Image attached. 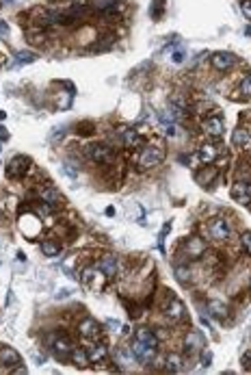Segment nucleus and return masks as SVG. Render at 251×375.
<instances>
[{"mask_svg": "<svg viewBox=\"0 0 251 375\" xmlns=\"http://www.w3.org/2000/svg\"><path fill=\"white\" fill-rule=\"evenodd\" d=\"M85 157L89 161L98 163V165H106V163L113 161L115 152H113V148H110V145L102 143V141H94V143H89L87 148H85Z\"/></svg>", "mask_w": 251, "mask_h": 375, "instance_id": "nucleus-1", "label": "nucleus"}, {"mask_svg": "<svg viewBox=\"0 0 251 375\" xmlns=\"http://www.w3.org/2000/svg\"><path fill=\"white\" fill-rule=\"evenodd\" d=\"M163 161V150L158 148V145H147L139 152V159H136V165L139 169H154L161 165Z\"/></svg>", "mask_w": 251, "mask_h": 375, "instance_id": "nucleus-2", "label": "nucleus"}, {"mask_svg": "<svg viewBox=\"0 0 251 375\" xmlns=\"http://www.w3.org/2000/svg\"><path fill=\"white\" fill-rule=\"evenodd\" d=\"M208 234L215 241H225V239H230V234H232V226H230L227 219L215 217V219H210V222H208Z\"/></svg>", "mask_w": 251, "mask_h": 375, "instance_id": "nucleus-3", "label": "nucleus"}, {"mask_svg": "<svg viewBox=\"0 0 251 375\" xmlns=\"http://www.w3.org/2000/svg\"><path fill=\"white\" fill-rule=\"evenodd\" d=\"M130 349H132V356H134V360L136 362H141V364H147V362H154L156 360V349L158 347H150V345H145V343H141V341H132V345H130Z\"/></svg>", "mask_w": 251, "mask_h": 375, "instance_id": "nucleus-4", "label": "nucleus"}, {"mask_svg": "<svg viewBox=\"0 0 251 375\" xmlns=\"http://www.w3.org/2000/svg\"><path fill=\"white\" fill-rule=\"evenodd\" d=\"M201 130L206 133L208 137H221V135H223V130H225V126H223L221 115H208V117H203V122H201Z\"/></svg>", "mask_w": 251, "mask_h": 375, "instance_id": "nucleus-5", "label": "nucleus"}, {"mask_svg": "<svg viewBox=\"0 0 251 375\" xmlns=\"http://www.w3.org/2000/svg\"><path fill=\"white\" fill-rule=\"evenodd\" d=\"M29 165H31V159L29 157H15L11 163L7 165V173H9V178H20V176H24L26 173V169H29Z\"/></svg>", "mask_w": 251, "mask_h": 375, "instance_id": "nucleus-6", "label": "nucleus"}, {"mask_svg": "<svg viewBox=\"0 0 251 375\" xmlns=\"http://www.w3.org/2000/svg\"><path fill=\"white\" fill-rule=\"evenodd\" d=\"M184 250H187V254L191 256V258H201L203 254H206V250H208V245L203 243V239H199V236H189L187 239V243H184Z\"/></svg>", "mask_w": 251, "mask_h": 375, "instance_id": "nucleus-7", "label": "nucleus"}, {"mask_svg": "<svg viewBox=\"0 0 251 375\" xmlns=\"http://www.w3.org/2000/svg\"><path fill=\"white\" fill-rule=\"evenodd\" d=\"M165 315L169 317L171 321H182V319L187 317V308H184V304L178 297H171L169 304L165 306Z\"/></svg>", "mask_w": 251, "mask_h": 375, "instance_id": "nucleus-8", "label": "nucleus"}, {"mask_svg": "<svg viewBox=\"0 0 251 375\" xmlns=\"http://www.w3.org/2000/svg\"><path fill=\"white\" fill-rule=\"evenodd\" d=\"M234 54L232 52H215L210 57V65L215 68V70H219V72H225V70H230L232 65H234Z\"/></svg>", "mask_w": 251, "mask_h": 375, "instance_id": "nucleus-9", "label": "nucleus"}, {"mask_svg": "<svg viewBox=\"0 0 251 375\" xmlns=\"http://www.w3.org/2000/svg\"><path fill=\"white\" fill-rule=\"evenodd\" d=\"M197 157H199L201 163H206V165H212V163L219 159V148H217V145L212 143V141H206V143L199 145Z\"/></svg>", "mask_w": 251, "mask_h": 375, "instance_id": "nucleus-10", "label": "nucleus"}, {"mask_svg": "<svg viewBox=\"0 0 251 375\" xmlns=\"http://www.w3.org/2000/svg\"><path fill=\"white\" fill-rule=\"evenodd\" d=\"M87 356H89V362L91 364H100L108 358V347L104 343H91L87 347Z\"/></svg>", "mask_w": 251, "mask_h": 375, "instance_id": "nucleus-11", "label": "nucleus"}, {"mask_svg": "<svg viewBox=\"0 0 251 375\" xmlns=\"http://www.w3.org/2000/svg\"><path fill=\"white\" fill-rule=\"evenodd\" d=\"M35 24L39 26V29H48L52 24H59V13L54 11H48V9H37L35 11Z\"/></svg>", "mask_w": 251, "mask_h": 375, "instance_id": "nucleus-12", "label": "nucleus"}, {"mask_svg": "<svg viewBox=\"0 0 251 375\" xmlns=\"http://www.w3.org/2000/svg\"><path fill=\"white\" fill-rule=\"evenodd\" d=\"M20 354H17L13 347H0V364H3V367H7V369H13L15 364H20Z\"/></svg>", "mask_w": 251, "mask_h": 375, "instance_id": "nucleus-13", "label": "nucleus"}, {"mask_svg": "<svg viewBox=\"0 0 251 375\" xmlns=\"http://www.w3.org/2000/svg\"><path fill=\"white\" fill-rule=\"evenodd\" d=\"M230 193H232V197H234L238 204L251 206V195H249V191H247V182H234Z\"/></svg>", "mask_w": 251, "mask_h": 375, "instance_id": "nucleus-14", "label": "nucleus"}, {"mask_svg": "<svg viewBox=\"0 0 251 375\" xmlns=\"http://www.w3.org/2000/svg\"><path fill=\"white\" fill-rule=\"evenodd\" d=\"M78 332H80V336H85V338H96L100 334V323L96 321V319L85 317L78 323Z\"/></svg>", "mask_w": 251, "mask_h": 375, "instance_id": "nucleus-15", "label": "nucleus"}, {"mask_svg": "<svg viewBox=\"0 0 251 375\" xmlns=\"http://www.w3.org/2000/svg\"><path fill=\"white\" fill-rule=\"evenodd\" d=\"M98 269L104 273L108 280L115 278V276H117V258H115V256H104V258H100Z\"/></svg>", "mask_w": 251, "mask_h": 375, "instance_id": "nucleus-16", "label": "nucleus"}, {"mask_svg": "<svg viewBox=\"0 0 251 375\" xmlns=\"http://www.w3.org/2000/svg\"><path fill=\"white\" fill-rule=\"evenodd\" d=\"M52 347H54V356H59L61 360H63L67 354H72V349H74V345H72L65 336H54Z\"/></svg>", "mask_w": 251, "mask_h": 375, "instance_id": "nucleus-17", "label": "nucleus"}, {"mask_svg": "<svg viewBox=\"0 0 251 375\" xmlns=\"http://www.w3.org/2000/svg\"><path fill=\"white\" fill-rule=\"evenodd\" d=\"M215 178H217V169L212 167V165L201 167L197 173H195V180H197L201 187H210V185H212V180H215Z\"/></svg>", "mask_w": 251, "mask_h": 375, "instance_id": "nucleus-18", "label": "nucleus"}, {"mask_svg": "<svg viewBox=\"0 0 251 375\" xmlns=\"http://www.w3.org/2000/svg\"><path fill=\"white\" fill-rule=\"evenodd\" d=\"M39 197H41V202H48V204H57L59 202V191H57V187H52V185H43V187H39Z\"/></svg>", "mask_w": 251, "mask_h": 375, "instance_id": "nucleus-19", "label": "nucleus"}, {"mask_svg": "<svg viewBox=\"0 0 251 375\" xmlns=\"http://www.w3.org/2000/svg\"><path fill=\"white\" fill-rule=\"evenodd\" d=\"M70 358L80 369H85V367H89V364H91L89 362V356H87V349H82V347H74L72 354H70Z\"/></svg>", "mask_w": 251, "mask_h": 375, "instance_id": "nucleus-20", "label": "nucleus"}, {"mask_svg": "<svg viewBox=\"0 0 251 375\" xmlns=\"http://www.w3.org/2000/svg\"><path fill=\"white\" fill-rule=\"evenodd\" d=\"M134 338H136V341H141V343H145V345H150V347H158V336L150 330V327H139Z\"/></svg>", "mask_w": 251, "mask_h": 375, "instance_id": "nucleus-21", "label": "nucleus"}, {"mask_svg": "<svg viewBox=\"0 0 251 375\" xmlns=\"http://www.w3.org/2000/svg\"><path fill=\"white\" fill-rule=\"evenodd\" d=\"M184 347L191 351L195 347H203V336L199 330H189L187 332V338H184Z\"/></svg>", "mask_w": 251, "mask_h": 375, "instance_id": "nucleus-22", "label": "nucleus"}, {"mask_svg": "<svg viewBox=\"0 0 251 375\" xmlns=\"http://www.w3.org/2000/svg\"><path fill=\"white\" fill-rule=\"evenodd\" d=\"M61 243L59 241H54V239H45L43 243H41V254L43 256H48V258H54V256H59L61 254Z\"/></svg>", "mask_w": 251, "mask_h": 375, "instance_id": "nucleus-23", "label": "nucleus"}, {"mask_svg": "<svg viewBox=\"0 0 251 375\" xmlns=\"http://www.w3.org/2000/svg\"><path fill=\"white\" fill-rule=\"evenodd\" d=\"M165 369L169 373H178L182 371V356L180 354H169L165 358Z\"/></svg>", "mask_w": 251, "mask_h": 375, "instance_id": "nucleus-24", "label": "nucleus"}, {"mask_svg": "<svg viewBox=\"0 0 251 375\" xmlns=\"http://www.w3.org/2000/svg\"><path fill=\"white\" fill-rule=\"evenodd\" d=\"M175 278H178V282H182V284H189L191 282V278H193V271H191V267L189 264H175Z\"/></svg>", "mask_w": 251, "mask_h": 375, "instance_id": "nucleus-25", "label": "nucleus"}, {"mask_svg": "<svg viewBox=\"0 0 251 375\" xmlns=\"http://www.w3.org/2000/svg\"><path fill=\"white\" fill-rule=\"evenodd\" d=\"M139 141H141V137H139V133L134 130V128H126V130L122 133V143L126 145V148H134Z\"/></svg>", "mask_w": 251, "mask_h": 375, "instance_id": "nucleus-26", "label": "nucleus"}, {"mask_svg": "<svg viewBox=\"0 0 251 375\" xmlns=\"http://www.w3.org/2000/svg\"><path fill=\"white\" fill-rule=\"evenodd\" d=\"M115 7H117V0H94V3H91V9L100 11V13H108V11H113Z\"/></svg>", "mask_w": 251, "mask_h": 375, "instance_id": "nucleus-27", "label": "nucleus"}, {"mask_svg": "<svg viewBox=\"0 0 251 375\" xmlns=\"http://www.w3.org/2000/svg\"><path fill=\"white\" fill-rule=\"evenodd\" d=\"M208 310H210V315H215V317H225L227 315V306L223 304L221 299H210L208 301Z\"/></svg>", "mask_w": 251, "mask_h": 375, "instance_id": "nucleus-28", "label": "nucleus"}, {"mask_svg": "<svg viewBox=\"0 0 251 375\" xmlns=\"http://www.w3.org/2000/svg\"><path fill=\"white\" fill-rule=\"evenodd\" d=\"M232 141H234L238 148H245V145L249 143V133L245 130V128H236V130L232 133Z\"/></svg>", "mask_w": 251, "mask_h": 375, "instance_id": "nucleus-29", "label": "nucleus"}, {"mask_svg": "<svg viewBox=\"0 0 251 375\" xmlns=\"http://www.w3.org/2000/svg\"><path fill=\"white\" fill-rule=\"evenodd\" d=\"M15 61L22 63V65H26V63H35L37 61V54L31 52V50H20V52H15Z\"/></svg>", "mask_w": 251, "mask_h": 375, "instance_id": "nucleus-30", "label": "nucleus"}, {"mask_svg": "<svg viewBox=\"0 0 251 375\" xmlns=\"http://www.w3.org/2000/svg\"><path fill=\"white\" fill-rule=\"evenodd\" d=\"M26 41L29 43H33V46H43L45 43V33H29L26 35Z\"/></svg>", "mask_w": 251, "mask_h": 375, "instance_id": "nucleus-31", "label": "nucleus"}, {"mask_svg": "<svg viewBox=\"0 0 251 375\" xmlns=\"http://www.w3.org/2000/svg\"><path fill=\"white\" fill-rule=\"evenodd\" d=\"M150 13H152V17L154 20H158L163 13H165V0H154L152 3V9H150Z\"/></svg>", "mask_w": 251, "mask_h": 375, "instance_id": "nucleus-32", "label": "nucleus"}, {"mask_svg": "<svg viewBox=\"0 0 251 375\" xmlns=\"http://www.w3.org/2000/svg\"><path fill=\"white\" fill-rule=\"evenodd\" d=\"M94 276H96V269L94 267H87L85 271H82V278L80 280H82V284H85L87 289L91 286V280H94Z\"/></svg>", "mask_w": 251, "mask_h": 375, "instance_id": "nucleus-33", "label": "nucleus"}, {"mask_svg": "<svg viewBox=\"0 0 251 375\" xmlns=\"http://www.w3.org/2000/svg\"><path fill=\"white\" fill-rule=\"evenodd\" d=\"M240 91H243V96H251V72L243 78V83H240Z\"/></svg>", "mask_w": 251, "mask_h": 375, "instance_id": "nucleus-34", "label": "nucleus"}, {"mask_svg": "<svg viewBox=\"0 0 251 375\" xmlns=\"http://www.w3.org/2000/svg\"><path fill=\"white\" fill-rule=\"evenodd\" d=\"M74 269H76V260H74V258H67L63 262V271L67 273V276H74ZM74 278H76V276H74Z\"/></svg>", "mask_w": 251, "mask_h": 375, "instance_id": "nucleus-35", "label": "nucleus"}, {"mask_svg": "<svg viewBox=\"0 0 251 375\" xmlns=\"http://www.w3.org/2000/svg\"><path fill=\"white\" fill-rule=\"evenodd\" d=\"M240 243H243V250L251 256V232H243V236H240Z\"/></svg>", "mask_w": 251, "mask_h": 375, "instance_id": "nucleus-36", "label": "nucleus"}, {"mask_svg": "<svg viewBox=\"0 0 251 375\" xmlns=\"http://www.w3.org/2000/svg\"><path fill=\"white\" fill-rule=\"evenodd\" d=\"M240 11L251 22V0H240Z\"/></svg>", "mask_w": 251, "mask_h": 375, "instance_id": "nucleus-37", "label": "nucleus"}, {"mask_svg": "<svg viewBox=\"0 0 251 375\" xmlns=\"http://www.w3.org/2000/svg\"><path fill=\"white\" fill-rule=\"evenodd\" d=\"M70 102H72V94L67 91V94H65V96L61 98V102H59V108H61V111H67V108H70Z\"/></svg>", "mask_w": 251, "mask_h": 375, "instance_id": "nucleus-38", "label": "nucleus"}, {"mask_svg": "<svg viewBox=\"0 0 251 375\" xmlns=\"http://www.w3.org/2000/svg\"><path fill=\"white\" fill-rule=\"evenodd\" d=\"M210 362H212V354L210 351H203V356H201V367H210Z\"/></svg>", "mask_w": 251, "mask_h": 375, "instance_id": "nucleus-39", "label": "nucleus"}, {"mask_svg": "<svg viewBox=\"0 0 251 375\" xmlns=\"http://www.w3.org/2000/svg\"><path fill=\"white\" fill-rule=\"evenodd\" d=\"M11 371H13V373H17V375H20V373L24 375V373H26V367H13Z\"/></svg>", "mask_w": 251, "mask_h": 375, "instance_id": "nucleus-40", "label": "nucleus"}, {"mask_svg": "<svg viewBox=\"0 0 251 375\" xmlns=\"http://www.w3.org/2000/svg\"><path fill=\"white\" fill-rule=\"evenodd\" d=\"M106 325H110V327H119V321H115V319H108Z\"/></svg>", "mask_w": 251, "mask_h": 375, "instance_id": "nucleus-41", "label": "nucleus"}, {"mask_svg": "<svg viewBox=\"0 0 251 375\" xmlns=\"http://www.w3.org/2000/svg\"><path fill=\"white\" fill-rule=\"evenodd\" d=\"M182 59H184L182 52H175V54H173V61H182Z\"/></svg>", "mask_w": 251, "mask_h": 375, "instance_id": "nucleus-42", "label": "nucleus"}, {"mask_svg": "<svg viewBox=\"0 0 251 375\" xmlns=\"http://www.w3.org/2000/svg\"><path fill=\"white\" fill-rule=\"evenodd\" d=\"M104 213H106V215H108V217H113V215H115V210H113V206H108V208H106V210H104Z\"/></svg>", "mask_w": 251, "mask_h": 375, "instance_id": "nucleus-43", "label": "nucleus"}, {"mask_svg": "<svg viewBox=\"0 0 251 375\" xmlns=\"http://www.w3.org/2000/svg\"><path fill=\"white\" fill-rule=\"evenodd\" d=\"M7 31H9V26L5 22H0V33H7Z\"/></svg>", "mask_w": 251, "mask_h": 375, "instance_id": "nucleus-44", "label": "nucleus"}, {"mask_svg": "<svg viewBox=\"0 0 251 375\" xmlns=\"http://www.w3.org/2000/svg\"><path fill=\"white\" fill-rule=\"evenodd\" d=\"M57 297H59V299H65V297H67V291H59Z\"/></svg>", "mask_w": 251, "mask_h": 375, "instance_id": "nucleus-45", "label": "nucleus"}, {"mask_svg": "<svg viewBox=\"0 0 251 375\" xmlns=\"http://www.w3.org/2000/svg\"><path fill=\"white\" fill-rule=\"evenodd\" d=\"M249 286H251V284H249Z\"/></svg>", "mask_w": 251, "mask_h": 375, "instance_id": "nucleus-46", "label": "nucleus"}]
</instances>
